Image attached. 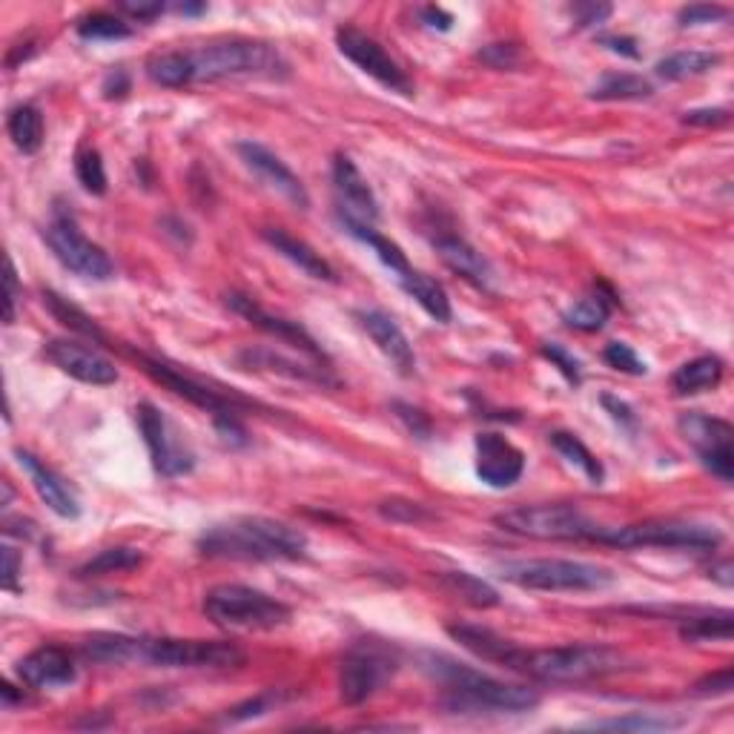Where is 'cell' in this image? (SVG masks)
Returning a JSON list of instances; mask_svg holds the SVG:
<instances>
[{
    "instance_id": "ba28073f",
    "label": "cell",
    "mask_w": 734,
    "mask_h": 734,
    "mask_svg": "<svg viewBox=\"0 0 734 734\" xmlns=\"http://www.w3.org/2000/svg\"><path fill=\"white\" fill-rule=\"evenodd\" d=\"M494 523L508 534L531 539H588L595 542L602 525L582 514L577 505L548 503V505H519L503 510Z\"/></svg>"
},
{
    "instance_id": "7402d4cb",
    "label": "cell",
    "mask_w": 734,
    "mask_h": 734,
    "mask_svg": "<svg viewBox=\"0 0 734 734\" xmlns=\"http://www.w3.org/2000/svg\"><path fill=\"white\" fill-rule=\"evenodd\" d=\"M448 634L454 637L456 643L465 651H471L474 658L485 660V663H497L510 669V672H519L525 660V649L508 637L497 634L488 626H474V622H454L448 626Z\"/></svg>"
},
{
    "instance_id": "7bdbcfd3",
    "label": "cell",
    "mask_w": 734,
    "mask_h": 734,
    "mask_svg": "<svg viewBox=\"0 0 734 734\" xmlns=\"http://www.w3.org/2000/svg\"><path fill=\"white\" fill-rule=\"evenodd\" d=\"M602 359L609 362V368H614V371L620 373H629V376H645L649 373V368H645V362L634 353V348L626 342H611L606 344V350H602Z\"/></svg>"
},
{
    "instance_id": "83f0119b",
    "label": "cell",
    "mask_w": 734,
    "mask_h": 734,
    "mask_svg": "<svg viewBox=\"0 0 734 734\" xmlns=\"http://www.w3.org/2000/svg\"><path fill=\"white\" fill-rule=\"evenodd\" d=\"M141 640L138 637H126V634H113V631H99V634H90L81 643V654H84L90 663L101 665H126L138 660Z\"/></svg>"
},
{
    "instance_id": "603a6c76",
    "label": "cell",
    "mask_w": 734,
    "mask_h": 734,
    "mask_svg": "<svg viewBox=\"0 0 734 734\" xmlns=\"http://www.w3.org/2000/svg\"><path fill=\"white\" fill-rule=\"evenodd\" d=\"M18 678L27 689H66L77 680V669L66 649L41 645L18 663Z\"/></svg>"
},
{
    "instance_id": "484cf974",
    "label": "cell",
    "mask_w": 734,
    "mask_h": 734,
    "mask_svg": "<svg viewBox=\"0 0 734 734\" xmlns=\"http://www.w3.org/2000/svg\"><path fill=\"white\" fill-rule=\"evenodd\" d=\"M261 238H265L267 245L273 247L276 252H281L290 265H296L301 270V273H308L310 279H319V281H337V270L330 267V261L322 259V252H316L313 247L304 245L301 238L290 236L287 230H281V227H265L261 230Z\"/></svg>"
},
{
    "instance_id": "ab89813d",
    "label": "cell",
    "mask_w": 734,
    "mask_h": 734,
    "mask_svg": "<svg viewBox=\"0 0 734 734\" xmlns=\"http://www.w3.org/2000/svg\"><path fill=\"white\" fill-rule=\"evenodd\" d=\"M147 75L153 84L167 86V90H182V86L193 84L187 52H158L147 61Z\"/></svg>"
},
{
    "instance_id": "91938a15",
    "label": "cell",
    "mask_w": 734,
    "mask_h": 734,
    "mask_svg": "<svg viewBox=\"0 0 734 734\" xmlns=\"http://www.w3.org/2000/svg\"><path fill=\"white\" fill-rule=\"evenodd\" d=\"M420 18L422 23H427L431 29H440V32H448V29L454 27V14L440 7H422Z\"/></svg>"
},
{
    "instance_id": "3957f363",
    "label": "cell",
    "mask_w": 734,
    "mask_h": 734,
    "mask_svg": "<svg viewBox=\"0 0 734 734\" xmlns=\"http://www.w3.org/2000/svg\"><path fill=\"white\" fill-rule=\"evenodd\" d=\"M189 77L193 84H216L227 77H285L287 61L273 43L230 38L207 43L201 50H189Z\"/></svg>"
},
{
    "instance_id": "5b68a950",
    "label": "cell",
    "mask_w": 734,
    "mask_h": 734,
    "mask_svg": "<svg viewBox=\"0 0 734 734\" xmlns=\"http://www.w3.org/2000/svg\"><path fill=\"white\" fill-rule=\"evenodd\" d=\"M629 665L631 660L609 645H554V649H525L519 674L542 683H586L626 672Z\"/></svg>"
},
{
    "instance_id": "6125c7cd",
    "label": "cell",
    "mask_w": 734,
    "mask_h": 734,
    "mask_svg": "<svg viewBox=\"0 0 734 734\" xmlns=\"http://www.w3.org/2000/svg\"><path fill=\"white\" fill-rule=\"evenodd\" d=\"M130 92V75L124 70H115L104 81V99H124Z\"/></svg>"
},
{
    "instance_id": "ffe728a7",
    "label": "cell",
    "mask_w": 734,
    "mask_h": 734,
    "mask_svg": "<svg viewBox=\"0 0 734 734\" xmlns=\"http://www.w3.org/2000/svg\"><path fill=\"white\" fill-rule=\"evenodd\" d=\"M141 362H144V371H147L155 382H162L164 387H169L173 393L184 396L187 402H193L196 407H201V411L213 413V420H221V416H238L236 402L227 399L225 393L213 391V387L201 385V382H196V379H189L187 373L175 371V368H169V364L162 362V359L141 356Z\"/></svg>"
},
{
    "instance_id": "74e56055",
    "label": "cell",
    "mask_w": 734,
    "mask_h": 734,
    "mask_svg": "<svg viewBox=\"0 0 734 734\" xmlns=\"http://www.w3.org/2000/svg\"><path fill=\"white\" fill-rule=\"evenodd\" d=\"M144 562V554L138 548L130 546H115V548H104L99 557H92L86 560L84 566L77 568L75 577H106V573H124V571H135V568Z\"/></svg>"
},
{
    "instance_id": "680465c9",
    "label": "cell",
    "mask_w": 734,
    "mask_h": 734,
    "mask_svg": "<svg viewBox=\"0 0 734 734\" xmlns=\"http://www.w3.org/2000/svg\"><path fill=\"white\" fill-rule=\"evenodd\" d=\"M118 9L124 14H130V18H135V21H153V18H158L167 7H164V3H130V0H124Z\"/></svg>"
},
{
    "instance_id": "be15d7a7",
    "label": "cell",
    "mask_w": 734,
    "mask_h": 734,
    "mask_svg": "<svg viewBox=\"0 0 734 734\" xmlns=\"http://www.w3.org/2000/svg\"><path fill=\"white\" fill-rule=\"evenodd\" d=\"M709 577H712L714 582H721L723 588H732V582H734V566H732V560H721V562H717V566L709 568Z\"/></svg>"
},
{
    "instance_id": "2e32d148",
    "label": "cell",
    "mask_w": 734,
    "mask_h": 734,
    "mask_svg": "<svg viewBox=\"0 0 734 734\" xmlns=\"http://www.w3.org/2000/svg\"><path fill=\"white\" fill-rule=\"evenodd\" d=\"M236 153L238 158L245 162V167L259 175L267 187L276 189L281 198H287V201L293 204V207H299V210H308L310 207L308 189H304L299 175L287 167L273 149H267L265 144H259V141H238Z\"/></svg>"
},
{
    "instance_id": "681fc988",
    "label": "cell",
    "mask_w": 734,
    "mask_h": 734,
    "mask_svg": "<svg viewBox=\"0 0 734 734\" xmlns=\"http://www.w3.org/2000/svg\"><path fill=\"white\" fill-rule=\"evenodd\" d=\"M479 61L488 63L490 70H514V66H519L523 55L514 43H490L479 52Z\"/></svg>"
},
{
    "instance_id": "44dd1931",
    "label": "cell",
    "mask_w": 734,
    "mask_h": 734,
    "mask_svg": "<svg viewBox=\"0 0 734 734\" xmlns=\"http://www.w3.org/2000/svg\"><path fill=\"white\" fill-rule=\"evenodd\" d=\"M14 456H18V465L27 471L29 483H32L35 494L43 499V505H46L52 514H58V517L63 519L81 517V503H77L75 490H72V485L66 483L55 468H50L46 462L38 459L32 451L18 448L14 451Z\"/></svg>"
},
{
    "instance_id": "94428289",
    "label": "cell",
    "mask_w": 734,
    "mask_h": 734,
    "mask_svg": "<svg viewBox=\"0 0 734 734\" xmlns=\"http://www.w3.org/2000/svg\"><path fill=\"white\" fill-rule=\"evenodd\" d=\"M600 43L606 46V50L617 52V55L622 58H640V50H637V41L634 38H626V35H602Z\"/></svg>"
},
{
    "instance_id": "7a4b0ae2",
    "label": "cell",
    "mask_w": 734,
    "mask_h": 734,
    "mask_svg": "<svg viewBox=\"0 0 734 734\" xmlns=\"http://www.w3.org/2000/svg\"><path fill=\"white\" fill-rule=\"evenodd\" d=\"M434 674L445 685V706L456 714L468 712H531L539 706V692L531 685L505 683V680L490 678V674L476 672L468 665L454 663L448 658H431Z\"/></svg>"
},
{
    "instance_id": "60d3db41",
    "label": "cell",
    "mask_w": 734,
    "mask_h": 734,
    "mask_svg": "<svg viewBox=\"0 0 734 734\" xmlns=\"http://www.w3.org/2000/svg\"><path fill=\"white\" fill-rule=\"evenodd\" d=\"M77 35L86 41H124V38H133V27L121 21L118 14L92 12L77 21Z\"/></svg>"
},
{
    "instance_id": "f35d334b",
    "label": "cell",
    "mask_w": 734,
    "mask_h": 734,
    "mask_svg": "<svg viewBox=\"0 0 734 734\" xmlns=\"http://www.w3.org/2000/svg\"><path fill=\"white\" fill-rule=\"evenodd\" d=\"M43 304L50 308V313L55 316L58 322L66 324L70 330H75V333H81V337L86 339H95V342H104V330L99 328V322H95L92 316H86L77 304H72L70 299H63L61 293L43 290Z\"/></svg>"
},
{
    "instance_id": "9c48e42d",
    "label": "cell",
    "mask_w": 734,
    "mask_h": 734,
    "mask_svg": "<svg viewBox=\"0 0 734 734\" xmlns=\"http://www.w3.org/2000/svg\"><path fill=\"white\" fill-rule=\"evenodd\" d=\"M247 654L236 643L225 640H182V637H155L141 640L138 663L158 669H238Z\"/></svg>"
},
{
    "instance_id": "4fadbf2b",
    "label": "cell",
    "mask_w": 734,
    "mask_h": 734,
    "mask_svg": "<svg viewBox=\"0 0 734 734\" xmlns=\"http://www.w3.org/2000/svg\"><path fill=\"white\" fill-rule=\"evenodd\" d=\"M135 422H138V431L158 474L173 479V476H184L196 468V456L187 448L182 434L175 431L173 422L164 416L162 407H155L153 402H141L135 407Z\"/></svg>"
},
{
    "instance_id": "e575fe53",
    "label": "cell",
    "mask_w": 734,
    "mask_h": 734,
    "mask_svg": "<svg viewBox=\"0 0 734 734\" xmlns=\"http://www.w3.org/2000/svg\"><path fill=\"white\" fill-rule=\"evenodd\" d=\"M548 442H551V448L557 451L568 465L580 468L582 474L588 476V483L602 485V479H606V468H602V462L588 451V445L580 440V436L568 434V431H554V434H548Z\"/></svg>"
},
{
    "instance_id": "11a10c76",
    "label": "cell",
    "mask_w": 734,
    "mask_h": 734,
    "mask_svg": "<svg viewBox=\"0 0 734 734\" xmlns=\"http://www.w3.org/2000/svg\"><path fill=\"white\" fill-rule=\"evenodd\" d=\"M14 304H18V276H14V265L7 261V276H3V322H14Z\"/></svg>"
},
{
    "instance_id": "e0dca14e",
    "label": "cell",
    "mask_w": 734,
    "mask_h": 734,
    "mask_svg": "<svg viewBox=\"0 0 734 734\" xmlns=\"http://www.w3.org/2000/svg\"><path fill=\"white\" fill-rule=\"evenodd\" d=\"M525 474V454L503 434L476 436V476L488 488H510Z\"/></svg>"
},
{
    "instance_id": "b9f144b4",
    "label": "cell",
    "mask_w": 734,
    "mask_h": 734,
    "mask_svg": "<svg viewBox=\"0 0 734 734\" xmlns=\"http://www.w3.org/2000/svg\"><path fill=\"white\" fill-rule=\"evenodd\" d=\"M75 178L90 196H104L106 193V169L99 149L84 147L75 155Z\"/></svg>"
},
{
    "instance_id": "6f0895ef",
    "label": "cell",
    "mask_w": 734,
    "mask_h": 734,
    "mask_svg": "<svg viewBox=\"0 0 734 734\" xmlns=\"http://www.w3.org/2000/svg\"><path fill=\"white\" fill-rule=\"evenodd\" d=\"M18 577H21V557L14 548H3V588L18 591Z\"/></svg>"
},
{
    "instance_id": "ac0fdd59",
    "label": "cell",
    "mask_w": 734,
    "mask_h": 734,
    "mask_svg": "<svg viewBox=\"0 0 734 734\" xmlns=\"http://www.w3.org/2000/svg\"><path fill=\"white\" fill-rule=\"evenodd\" d=\"M227 308H230L232 313L241 316V319H247L250 324H256L259 330H265V333H270V337H279L281 342L299 348L301 353H308V356L316 359L319 364L328 362L324 350L313 342V337H310L308 330L301 328L299 322H290V319H281V316L267 313V310L261 308L259 301L252 299V296L230 293L227 296Z\"/></svg>"
},
{
    "instance_id": "c3c4849f",
    "label": "cell",
    "mask_w": 734,
    "mask_h": 734,
    "mask_svg": "<svg viewBox=\"0 0 734 734\" xmlns=\"http://www.w3.org/2000/svg\"><path fill=\"white\" fill-rule=\"evenodd\" d=\"M728 9L717 7V3H694V7H685L680 12V27H706V23L726 21Z\"/></svg>"
},
{
    "instance_id": "9a60e30c",
    "label": "cell",
    "mask_w": 734,
    "mask_h": 734,
    "mask_svg": "<svg viewBox=\"0 0 734 734\" xmlns=\"http://www.w3.org/2000/svg\"><path fill=\"white\" fill-rule=\"evenodd\" d=\"M43 356L55 364L58 371L66 373V376L84 382V385L106 387L118 382V368L115 362L99 353V350L86 348L81 342H72V339H50L43 344Z\"/></svg>"
},
{
    "instance_id": "8992f818",
    "label": "cell",
    "mask_w": 734,
    "mask_h": 734,
    "mask_svg": "<svg viewBox=\"0 0 734 734\" xmlns=\"http://www.w3.org/2000/svg\"><path fill=\"white\" fill-rule=\"evenodd\" d=\"M595 542L614 548H672V551H714L723 534L714 525L689 519H645L634 525H602Z\"/></svg>"
},
{
    "instance_id": "52a82bcc",
    "label": "cell",
    "mask_w": 734,
    "mask_h": 734,
    "mask_svg": "<svg viewBox=\"0 0 734 734\" xmlns=\"http://www.w3.org/2000/svg\"><path fill=\"white\" fill-rule=\"evenodd\" d=\"M499 577L528 591H602L614 582L611 568L580 560H510Z\"/></svg>"
},
{
    "instance_id": "f5cc1de1",
    "label": "cell",
    "mask_w": 734,
    "mask_h": 734,
    "mask_svg": "<svg viewBox=\"0 0 734 734\" xmlns=\"http://www.w3.org/2000/svg\"><path fill=\"white\" fill-rule=\"evenodd\" d=\"M600 402H602V407H606V411L611 413V420L620 422L622 427H634L637 425V416H634V411H631L629 402H622V399H617L614 393H602Z\"/></svg>"
},
{
    "instance_id": "ee69618b",
    "label": "cell",
    "mask_w": 734,
    "mask_h": 734,
    "mask_svg": "<svg viewBox=\"0 0 734 734\" xmlns=\"http://www.w3.org/2000/svg\"><path fill=\"white\" fill-rule=\"evenodd\" d=\"M542 356H546L548 362H551L554 368H557V371H560L562 376L568 379V382H571V385H580V382H582L580 359L573 356V353H568L562 344L546 342V344H542Z\"/></svg>"
},
{
    "instance_id": "9f6ffc18",
    "label": "cell",
    "mask_w": 734,
    "mask_h": 734,
    "mask_svg": "<svg viewBox=\"0 0 734 734\" xmlns=\"http://www.w3.org/2000/svg\"><path fill=\"white\" fill-rule=\"evenodd\" d=\"M728 110H692L683 115V124L689 126H723L728 124Z\"/></svg>"
},
{
    "instance_id": "7dc6e473",
    "label": "cell",
    "mask_w": 734,
    "mask_h": 734,
    "mask_svg": "<svg viewBox=\"0 0 734 734\" xmlns=\"http://www.w3.org/2000/svg\"><path fill=\"white\" fill-rule=\"evenodd\" d=\"M379 514L391 523H425L431 517L425 505L411 503V499H387L379 505Z\"/></svg>"
},
{
    "instance_id": "d6a6232c",
    "label": "cell",
    "mask_w": 734,
    "mask_h": 734,
    "mask_svg": "<svg viewBox=\"0 0 734 734\" xmlns=\"http://www.w3.org/2000/svg\"><path fill=\"white\" fill-rule=\"evenodd\" d=\"M611 308H614V296H606L600 290L595 293L582 296L577 304L562 313V322L573 330H582V333H597V330L606 328V322L611 319Z\"/></svg>"
},
{
    "instance_id": "8d00e7d4",
    "label": "cell",
    "mask_w": 734,
    "mask_h": 734,
    "mask_svg": "<svg viewBox=\"0 0 734 734\" xmlns=\"http://www.w3.org/2000/svg\"><path fill=\"white\" fill-rule=\"evenodd\" d=\"M440 580H442V586L448 588L451 595L462 597V600L471 602V606H476V609H494V606H499L497 588L488 586V582L479 580V577H474V573L445 571Z\"/></svg>"
},
{
    "instance_id": "db71d44e",
    "label": "cell",
    "mask_w": 734,
    "mask_h": 734,
    "mask_svg": "<svg viewBox=\"0 0 734 734\" xmlns=\"http://www.w3.org/2000/svg\"><path fill=\"white\" fill-rule=\"evenodd\" d=\"M609 14H611L609 3H580V7H573L577 27H600Z\"/></svg>"
},
{
    "instance_id": "f6af8a7d",
    "label": "cell",
    "mask_w": 734,
    "mask_h": 734,
    "mask_svg": "<svg viewBox=\"0 0 734 734\" xmlns=\"http://www.w3.org/2000/svg\"><path fill=\"white\" fill-rule=\"evenodd\" d=\"M279 700L281 692L256 694V697H250L247 703H241V706L230 709V712H227V723H245L250 721V717H261V714L273 712V706H279Z\"/></svg>"
},
{
    "instance_id": "cb8c5ba5",
    "label": "cell",
    "mask_w": 734,
    "mask_h": 734,
    "mask_svg": "<svg viewBox=\"0 0 734 734\" xmlns=\"http://www.w3.org/2000/svg\"><path fill=\"white\" fill-rule=\"evenodd\" d=\"M356 319L373 344L385 353L387 362L396 368V373L402 376L416 373V353H413L411 339L405 337V330L399 328L393 316H387L385 310H356Z\"/></svg>"
},
{
    "instance_id": "f1b7e54d",
    "label": "cell",
    "mask_w": 734,
    "mask_h": 734,
    "mask_svg": "<svg viewBox=\"0 0 734 734\" xmlns=\"http://www.w3.org/2000/svg\"><path fill=\"white\" fill-rule=\"evenodd\" d=\"M396 281L402 285V290H405V293L411 296V299L416 301V304H420V308L431 316V319H434V322L448 324L451 319H454L448 293H445V287H442L436 279L420 273V270H411V273H405L402 279H396Z\"/></svg>"
},
{
    "instance_id": "8fae6325",
    "label": "cell",
    "mask_w": 734,
    "mask_h": 734,
    "mask_svg": "<svg viewBox=\"0 0 734 734\" xmlns=\"http://www.w3.org/2000/svg\"><path fill=\"white\" fill-rule=\"evenodd\" d=\"M399 672V658L382 643H356L339 665V697L348 706H362L382 692Z\"/></svg>"
},
{
    "instance_id": "f907efd6",
    "label": "cell",
    "mask_w": 734,
    "mask_h": 734,
    "mask_svg": "<svg viewBox=\"0 0 734 734\" xmlns=\"http://www.w3.org/2000/svg\"><path fill=\"white\" fill-rule=\"evenodd\" d=\"M393 411H396L399 420L405 422L407 431H411L413 436H420V440H427V436H431V420H427L420 407L407 405V402H393Z\"/></svg>"
},
{
    "instance_id": "e7e4bbea",
    "label": "cell",
    "mask_w": 734,
    "mask_h": 734,
    "mask_svg": "<svg viewBox=\"0 0 734 734\" xmlns=\"http://www.w3.org/2000/svg\"><path fill=\"white\" fill-rule=\"evenodd\" d=\"M175 9H178L182 14H201L207 7H204V3H198V7H193V3H178Z\"/></svg>"
},
{
    "instance_id": "d4e9b609",
    "label": "cell",
    "mask_w": 734,
    "mask_h": 734,
    "mask_svg": "<svg viewBox=\"0 0 734 734\" xmlns=\"http://www.w3.org/2000/svg\"><path fill=\"white\" fill-rule=\"evenodd\" d=\"M434 247L440 252V259L454 270V273L465 276L468 281H474L476 287L488 290L490 281H494V267L485 259L483 252L471 247L465 238L459 236H436Z\"/></svg>"
},
{
    "instance_id": "6da1fadb",
    "label": "cell",
    "mask_w": 734,
    "mask_h": 734,
    "mask_svg": "<svg viewBox=\"0 0 734 734\" xmlns=\"http://www.w3.org/2000/svg\"><path fill=\"white\" fill-rule=\"evenodd\" d=\"M198 551L210 560L296 562L308 557V537L281 519L236 517L207 528Z\"/></svg>"
},
{
    "instance_id": "4316f807",
    "label": "cell",
    "mask_w": 734,
    "mask_h": 734,
    "mask_svg": "<svg viewBox=\"0 0 734 734\" xmlns=\"http://www.w3.org/2000/svg\"><path fill=\"white\" fill-rule=\"evenodd\" d=\"M241 362L247 368H256V371H273L285 373L290 379H301V382H316V385H330L337 387L339 379L330 376V368H308V364L293 362V359H285L281 353H273L267 348H250L241 353Z\"/></svg>"
},
{
    "instance_id": "816d5d0a",
    "label": "cell",
    "mask_w": 734,
    "mask_h": 734,
    "mask_svg": "<svg viewBox=\"0 0 734 734\" xmlns=\"http://www.w3.org/2000/svg\"><path fill=\"white\" fill-rule=\"evenodd\" d=\"M732 689H734L732 669L714 672V674H709V678H703L694 683V694H700V697H709V694H728Z\"/></svg>"
},
{
    "instance_id": "bcb514c9",
    "label": "cell",
    "mask_w": 734,
    "mask_h": 734,
    "mask_svg": "<svg viewBox=\"0 0 734 734\" xmlns=\"http://www.w3.org/2000/svg\"><path fill=\"white\" fill-rule=\"evenodd\" d=\"M678 721L669 717H649V714H634V717H617V721H597L591 728H634V732H663V728H674Z\"/></svg>"
},
{
    "instance_id": "f546056e",
    "label": "cell",
    "mask_w": 734,
    "mask_h": 734,
    "mask_svg": "<svg viewBox=\"0 0 734 734\" xmlns=\"http://www.w3.org/2000/svg\"><path fill=\"white\" fill-rule=\"evenodd\" d=\"M723 359L706 353V356H697L692 362L680 364L672 376V387L680 396H694V393H706L723 382Z\"/></svg>"
},
{
    "instance_id": "4dcf8cb0",
    "label": "cell",
    "mask_w": 734,
    "mask_h": 734,
    "mask_svg": "<svg viewBox=\"0 0 734 734\" xmlns=\"http://www.w3.org/2000/svg\"><path fill=\"white\" fill-rule=\"evenodd\" d=\"M9 138L23 155H35L43 147V135H46V126H43V115L35 104H18L9 110L7 118Z\"/></svg>"
},
{
    "instance_id": "30bf717a",
    "label": "cell",
    "mask_w": 734,
    "mask_h": 734,
    "mask_svg": "<svg viewBox=\"0 0 734 734\" xmlns=\"http://www.w3.org/2000/svg\"><path fill=\"white\" fill-rule=\"evenodd\" d=\"M43 238H46L52 256H55L70 273L92 281H106L115 276L113 259L106 256L104 247L90 241V238L81 232V227H77V221L70 213L55 210L50 227L43 230Z\"/></svg>"
},
{
    "instance_id": "d590c367",
    "label": "cell",
    "mask_w": 734,
    "mask_h": 734,
    "mask_svg": "<svg viewBox=\"0 0 734 734\" xmlns=\"http://www.w3.org/2000/svg\"><path fill=\"white\" fill-rule=\"evenodd\" d=\"M721 61L723 58L717 55V52H674V55L663 58V61L654 66V72H658V77H663V81H685V77L703 75V72L721 66Z\"/></svg>"
},
{
    "instance_id": "7c38bea8",
    "label": "cell",
    "mask_w": 734,
    "mask_h": 734,
    "mask_svg": "<svg viewBox=\"0 0 734 734\" xmlns=\"http://www.w3.org/2000/svg\"><path fill=\"white\" fill-rule=\"evenodd\" d=\"M678 431L694 451H697L700 462L712 471L721 483H732L734 479V427L732 422L721 420V416H709V413L689 411L680 413Z\"/></svg>"
},
{
    "instance_id": "1f68e13d",
    "label": "cell",
    "mask_w": 734,
    "mask_h": 734,
    "mask_svg": "<svg viewBox=\"0 0 734 734\" xmlns=\"http://www.w3.org/2000/svg\"><path fill=\"white\" fill-rule=\"evenodd\" d=\"M680 626V637L685 643H709V640H723L728 643L734 631V617L732 611H694V614L683 617Z\"/></svg>"
},
{
    "instance_id": "d6986e66",
    "label": "cell",
    "mask_w": 734,
    "mask_h": 734,
    "mask_svg": "<svg viewBox=\"0 0 734 734\" xmlns=\"http://www.w3.org/2000/svg\"><path fill=\"white\" fill-rule=\"evenodd\" d=\"M333 187H337L339 198V216H348L362 225H376L379 218V201L373 196L371 184L359 173L353 158L344 153L337 155L333 162Z\"/></svg>"
},
{
    "instance_id": "836d02e7",
    "label": "cell",
    "mask_w": 734,
    "mask_h": 734,
    "mask_svg": "<svg viewBox=\"0 0 734 734\" xmlns=\"http://www.w3.org/2000/svg\"><path fill=\"white\" fill-rule=\"evenodd\" d=\"M651 95H654V86L634 72H606L595 90L588 92V99L595 101H643Z\"/></svg>"
},
{
    "instance_id": "5bb4252c",
    "label": "cell",
    "mask_w": 734,
    "mask_h": 734,
    "mask_svg": "<svg viewBox=\"0 0 734 734\" xmlns=\"http://www.w3.org/2000/svg\"><path fill=\"white\" fill-rule=\"evenodd\" d=\"M337 46L350 63H356L364 75H371L382 86L399 95H413V81L407 72L387 55V50L376 38L356 27H339L337 29Z\"/></svg>"
},
{
    "instance_id": "277c9868",
    "label": "cell",
    "mask_w": 734,
    "mask_h": 734,
    "mask_svg": "<svg viewBox=\"0 0 734 734\" xmlns=\"http://www.w3.org/2000/svg\"><path fill=\"white\" fill-rule=\"evenodd\" d=\"M201 609L207 620L227 631H276L293 620V609L287 602L241 582L213 586L204 595Z\"/></svg>"
}]
</instances>
